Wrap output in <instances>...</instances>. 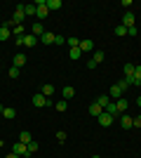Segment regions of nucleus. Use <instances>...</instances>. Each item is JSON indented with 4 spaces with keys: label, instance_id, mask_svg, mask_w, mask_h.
Instances as JSON below:
<instances>
[{
    "label": "nucleus",
    "instance_id": "1",
    "mask_svg": "<svg viewBox=\"0 0 141 158\" xmlns=\"http://www.w3.org/2000/svg\"><path fill=\"white\" fill-rule=\"evenodd\" d=\"M24 19H26V5H17V7H14V14H12V24L21 26Z\"/></svg>",
    "mask_w": 141,
    "mask_h": 158
},
{
    "label": "nucleus",
    "instance_id": "2",
    "mask_svg": "<svg viewBox=\"0 0 141 158\" xmlns=\"http://www.w3.org/2000/svg\"><path fill=\"white\" fill-rule=\"evenodd\" d=\"M33 106H38V109H42V106H52V99H47L42 92L33 94Z\"/></svg>",
    "mask_w": 141,
    "mask_h": 158
},
{
    "label": "nucleus",
    "instance_id": "3",
    "mask_svg": "<svg viewBox=\"0 0 141 158\" xmlns=\"http://www.w3.org/2000/svg\"><path fill=\"white\" fill-rule=\"evenodd\" d=\"M10 35H12V21H5V24L0 26V43L10 40Z\"/></svg>",
    "mask_w": 141,
    "mask_h": 158
},
{
    "label": "nucleus",
    "instance_id": "4",
    "mask_svg": "<svg viewBox=\"0 0 141 158\" xmlns=\"http://www.w3.org/2000/svg\"><path fill=\"white\" fill-rule=\"evenodd\" d=\"M12 151L17 153V156H21V158H31V156H28L26 144H21V142H14V144H12Z\"/></svg>",
    "mask_w": 141,
    "mask_h": 158
},
{
    "label": "nucleus",
    "instance_id": "5",
    "mask_svg": "<svg viewBox=\"0 0 141 158\" xmlns=\"http://www.w3.org/2000/svg\"><path fill=\"white\" fill-rule=\"evenodd\" d=\"M96 120H99V125H101V127H111V125H113V120H115V116H111V113L104 111Z\"/></svg>",
    "mask_w": 141,
    "mask_h": 158
},
{
    "label": "nucleus",
    "instance_id": "6",
    "mask_svg": "<svg viewBox=\"0 0 141 158\" xmlns=\"http://www.w3.org/2000/svg\"><path fill=\"white\" fill-rule=\"evenodd\" d=\"M118 120H120L122 130H129V127H134V118H129L127 113H122V116H118Z\"/></svg>",
    "mask_w": 141,
    "mask_h": 158
},
{
    "label": "nucleus",
    "instance_id": "7",
    "mask_svg": "<svg viewBox=\"0 0 141 158\" xmlns=\"http://www.w3.org/2000/svg\"><path fill=\"white\" fill-rule=\"evenodd\" d=\"M134 12H129V10H127V12H125V17H122V26H127V28H132V26H134Z\"/></svg>",
    "mask_w": 141,
    "mask_h": 158
},
{
    "label": "nucleus",
    "instance_id": "8",
    "mask_svg": "<svg viewBox=\"0 0 141 158\" xmlns=\"http://www.w3.org/2000/svg\"><path fill=\"white\" fill-rule=\"evenodd\" d=\"M122 90H120V85H118V83H115V85H111V90H108V97H113V99H120L122 97Z\"/></svg>",
    "mask_w": 141,
    "mask_h": 158
},
{
    "label": "nucleus",
    "instance_id": "9",
    "mask_svg": "<svg viewBox=\"0 0 141 158\" xmlns=\"http://www.w3.org/2000/svg\"><path fill=\"white\" fill-rule=\"evenodd\" d=\"M115 106H118V113H127V99L125 97H120V99H115Z\"/></svg>",
    "mask_w": 141,
    "mask_h": 158
},
{
    "label": "nucleus",
    "instance_id": "10",
    "mask_svg": "<svg viewBox=\"0 0 141 158\" xmlns=\"http://www.w3.org/2000/svg\"><path fill=\"white\" fill-rule=\"evenodd\" d=\"M33 45H38V38H35L33 33H26L24 35V47H33Z\"/></svg>",
    "mask_w": 141,
    "mask_h": 158
},
{
    "label": "nucleus",
    "instance_id": "11",
    "mask_svg": "<svg viewBox=\"0 0 141 158\" xmlns=\"http://www.w3.org/2000/svg\"><path fill=\"white\" fill-rule=\"evenodd\" d=\"M12 64L17 66V69H21V66L26 64V54H24V52H17V54H14V61H12Z\"/></svg>",
    "mask_w": 141,
    "mask_h": 158
},
{
    "label": "nucleus",
    "instance_id": "12",
    "mask_svg": "<svg viewBox=\"0 0 141 158\" xmlns=\"http://www.w3.org/2000/svg\"><path fill=\"white\" fill-rule=\"evenodd\" d=\"M101 113H104V109H101V106L96 104V102H92V104H89V116H94V118H99Z\"/></svg>",
    "mask_w": 141,
    "mask_h": 158
},
{
    "label": "nucleus",
    "instance_id": "13",
    "mask_svg": "<svg viewBox=\"0 0 141 158\" xmlns=\"http://www.w3.org/2000/svg\"><path fill=\"white\" fill-rule=\"evenodd\" d=\"M80 52H94V43L92 40H80Z\"/></svg>",
    "mask_w": 141,
    "mask_h": 158
},
{
    "label": "nucleus",
    "instance_id": "14",
    "mask_svg": "<svg viewBox=\"0 0 141 158\" xmlns=\"http://www.w3.org/2000/svg\"><path fill=\"white\" fill-rule=\"evenodd\" d=\"M17 142H21V144H31L33 137H31V132H28V130H24V132H19V139H17Z\"/></svg>",
    "mask_w": 141,
    "mask_h": 158
},
{
    "label": "nucleus",
    "instance_id": "15",
    "mask_svg": "<svg viewBox=\"0 0 141 158\" xmlns=\"http://www.w3.org/2000/svg\"><path fill=\"white\" fill-rule=\"evenodd\" d=\"M132 85H141V64H134V78H132Z\"/></svg>",
    "mask_w": 141,
    "mask_h": 158
},
{
    "label": "nucleus",
    "instance_id": "16",
    "mask_svg": "<svg viewBox=\"0 0 141 158\" xmlns=\"http://www.w3.org/2000/svg\"><path fill=\"white\" fill-rule=\"evenodd\" d=\"M40 40L45 43V45H52L54 40H57V35H54V33H49V31H45V33L40 35Z\"/></svg>",
    "mask_w": 141,
    "mask_h": 158
},
{
    "label": "nucleus",
    "instance_id": "17",
    "mask_svg": "<svg viewBox=\"0 0 141 158\" xmlns=\"http://www.w3.org/2000/svg\"><path fill=\"white\" fill-rule=\"evenodd\" d=\"M104 59H106V54L101 52V50H94V52H92V61H94L96 66H99V64H101Z\"/></svg>",
    "mask_w": 141,
    "mask_h": 158
},
{
    "label": "nucleus",
    "instance_id": "18",
    "mask_svg": "<svg viewBox=\"0 0 141 158\" xmlns=\"http://www.w3.org/2000/svg\"><path fill=\"white\" fill-rule=\"evenodd\" d=\"M42 94H45L47 99H52V94H54V85L52 83H45V85H42V90H40Z\"/></svg>",
    "mask_w": 141,
    "mask_h": 158
},
{
    "label": "nucleus",
    "instance_id": "19",
    "mask_svg": "<svg viewBox=\"0 0 141 158\" xmlns=\"http://www.w3.org/2000/svg\"><path fill=\"white\" fill-rule=\"evenodd\" d=\"M125 78H127L129 85H132V78H134V64H125Z\"/></svg>",
    "mask_w": 141,
    "mask_h": 158
},
{
    "label": "nucleus",
    "instance_id": "20",
    "mask_svg": "<svg viewBox=\"0 0 141 158\" xmlns=\"http://www.w3.org/2000/svg\"><path fill=\"white\" fill-rule=\"evenodd\" d=\"M96 104H99L101 109H106V106L111 104V97H108V94H99V97H96Z\"/></svg>",
    "mask_w": 141,
    "mask_h": 158
},
{
    "label": "nucleus",
    "instance_id": "21",
    "mask_svg": "<svg viewBox=\"0 0 141 158\" xmlns=\"http://www.w3.org/2000/svg\"><path fill=\"white\" fill-rule=\"evenodd\" d=\"M61 94H64V99H66V102H68V99H73V97H75V90H73V87H71V85H66V87H64V90H61Z\"/></svg>",
    "mask_w": 141,
    "mask_h": 158
},
{
    "label": "nucleus",
    "instance_id": "22",
    "mask_svg": "<svg viewBox=\"0 0 141 158\" xmlns=\"http://www.w3.org/2000/svg\"><path fill=\"white\" fill-rule=\"evenodd\" d=\"M61 7H64L61 0H47V10H61Z\"/></svg>",
    "mask_w": 141,
    "mask_h": 158
},
{
    "label": "nucleus",
    "instance_id": "23",
    "mask_svg": "<svg viewBox=\"0 0 141 158\" xmlns=\"http://www.w3.org/2000/svg\"><path fill=\"white\" fill-rule=\"evenodd\" d=\"M104 111H106V113H111V116H115V118L120 116V113H118V106H115V102H111V104H108L106 109H104Z\"/></svg>",
    "mask_w": 141,
    "mask_h": 158
},
{
    "label": "nucleus",
    "instance_id": "24",
    "mask_svg": "<svg viewBox=\"0 0 141 158\" xmlns=\"http://www.w3.org/2000/svg\"><path fill=\"white\" fill-rule=\"evenodd\" d=\"M12 21V19H10ZM12 33H14V38H21V35H26L24 33V26H17V24H12Z\"/></svg>",
    "mask_w": 141,
    "mask_h": 158
},
{
    "label": "nucleus",
    "instance_id": "25",
    "mask_svg": "<svg viewBox=\"0 0 141 158\" xmlns=\"http://www.w3.org/2000/svg\"><path fill=\"white\" fill-rule=\"evenodd\" d=\"M42 33H45V26H42L40 21H38V24H33V35H35V38H40Z\"/></svg>",
    "mask_w": 141,
    "mask_h": 158
},
{
    "label": "nucleus",
    "instance_id": "26",
    "mask_svg": "<svg viewBox=\"0 0 141 158\" xmlns=\"http://www.w3.org/2000/svg\"><path fill=\"white\" fill-rule=\"evenodd\" d=\"M26 149H28V156H33V153L38 151V149H40V144H38V142H35V139H33L31 144H26Z\"/></svg>",
    "mask_w": 141,
    "mask_h": 158
},
{
    "label": "nucleus",
    "instance_id": "27",
    "mask_svg": "<svg viewBox=\"0 0 141 158\" xmlns=\"http://www.w3.org/2000/svg\"><path fill=\"white\" fill-rule=\"evenodd\" d=\"M113 33L118 35V38H125V35H127V26H115Z\"/></svg>",
    "mask_w": 141,
    "mask_h": 158
},
{
    "label": "nucleus",
    "instance_id": "28",
    "mask_svg": "<svg viewBox=\"0 0 141 158\" xmlns=\"http://www.w3.org/2000/svg\"><path fill=\"white\" fill-rule=\"evenodd\" d=\"M54 109H57L59 113H64V111L68 109V102H66V99H64V102H57V104H54Z\"/></svg>",
    "mask_w": 141,
    "mask_h": 158
},
{
    "label": "nucleus",
    "instance_id": "29",
    "mask_svg": "<svg viewBox=\"0 0 141 158\" xmlns=\"http://www.w3.org/2000/svg\"><path fill=\"white\" fill-rule=\"evenodd\" d=\"M2 116H5V118H10V120H12L14 116H17V111H14L12 106H5V111H2Z\"/></svg>",
    "mask_w": 141,
    "mask_h": 158
},
{
    "label": "nucleus",
    "instance_id": "30",
    "mask_svg": "<svg viewBox=\"0 0 141 158\" xmlns=\"http://www.w3.org/2000/svg\"><path fill=\"white\" fill-rule=\"evenodd\" d=\"M82 52H80V47H71V59H80Z\"/></svg>",
    "mask_w": 141,
    "mask_h": 158
},
{
    "label": "nucleus",
    "instance_id": "31",
    "mask_svg": "<svg viewBox=\"0 0 141 158\" xmlns=\"http://www.w3.org/2000/svg\"><path fill=\"white\" fill-rule=\"evenodd\" d=\"M10 78H19V73H21V69H17V66H12V69H10Z\"/></svg>",
    "mask_w": 141,
    "mask_h": 158
},
{
    "label": "nucleus",
    "instance_id": "32",
    "mask_svg": "<svg viewBox=\"0 0 141 158\" xmlns=\"http://www.w3.org/2000/svg\"><path fill=\"white\" fill-rule=\"evenodd\" d=\"M66 43H68V45H71V47H78V45H80V40L75 38V35H71V38H66Z\"/></svg>",
    "mask_w": 141,
    "mask_h": 158
},
{
    "label": "nucleus",
    "instance_id": "33",
    "mask_svg": "<svg viewBox=\"0 0 141 158\" xmlns=\"http://www.w3.org/2000/svg\"><path fill=\"white\" fill-rule=\"evenodd\" d=\"M26 17H35V2L33 5H26Z\"/></svg>",
    "mask_w": 141,
    "mask_h": 158
},
{
    "label": "nucleus",
    "instance_id": "34",
    "mask_svg": "<svg viewBox=\"0 0 141 158\" xmlns=\"http://www.w3.org/2000/svg\"><path fill=\"white\" fill-rule=\"evenodd\" d=\"M57 142H61V144L66 142V132H64V130H59V132H57Z\"/></svg>",
    "mask_w": 141,
    "mask_h": 158
},
{
    "label": "nucleus",
    "instance_id": "35",
    "mask_svg": "<svg viewBox=\"0 0 141 158\" xmlns=\"http://www.w3.org/2000/svg\"><path fill=\"white\" fill-rule=\"evenodd\" d=\"M118 85H120V90H122V92H125V90H127V87H129V80H127V78H122L120 83H118Z\"/></svg>",
    "mask_w": 141,
    "mask_h": 158
},
{
    "label": "nucleus",
    "instance_id": "36",
    "mask_svg": "<svg viewBox=\"0 0 141 158\" xmlns=\"http://www.w3.org/2000/svg\"><path fill=\"white\" fill-rule=\"evenodd\" d=\"M54 43H57V45H64V43H66V38H64V35H57V40H54Z\"/></svg>",
    "mask_w": 141,
    "mask_h": 158
},
{
    "label": "nucleus",
    "instance_id": "37",
    "mask_svg": "<svg viewBox=\"0 0 141 158\" xmlns=\"http://www.w3.org/2000/svg\"><path fill=\"white\" fill-rule=\"evenodd\" d=\"M134 127H141V116H136V118H134Z\"/></svg>",
    "mask_w": 141,
    "mask_h": 158
},
{
    "label": "nucleus",
    "instance_id": "38",
    "mask_svg": "<svg viewBox=\"0 0 141 158\" xmlns=\"http://www.w3.org/2000/svg\"><path fill=\"white\" fill-rule=\"evenodd\" d=\"M5 158H21V156H17V153H14V151H10V153H7V156Z\"/></svg>",
    "mask_w": 141,
    "mask_h": 158
},
{
    "label": "nucleus",
    "instance_id": "39",
    "mask_svg": "<svg viewBox=\"0 0 141 158\" xmlns=\"http://www.w3.org/2000/svg\"><path fill=\"white\" fill-rule=\"evenodd\" d=\"M136 104H139V109H141V97H139V99H136Z\"/></svg>",
    "mask_w": 141,
    "mask_h": 158
},
{
    "label": "nucleus",
    "instance_id": "40",
    "mask_svg": "<svg viewBox=\"0 0 141 158\" xmlns=\"http://www.w3.org/2000/svg\"><path fill=\"white\" fill-rule=\"evenodd\" d=\"M2 111H5V106H2V104H0V113H2Z\"/></svg>",
    "mask_w": 141,
    "mask_h": 158
},
{
    "label": "nucleus",
    "instance_id": "41",
    "mask_svg": "<svg viewBox=\"0 0 141 158\" xmlns=\"http://www.w3.org/2000/svg\"><path fill=\"white\" fill-rule=\"evenodd\" d=\"M92 158H101V156H92Z\"/></svg>",
    "mask_w": 141,
    "mask_h": 158
},
{
    "label": "nucleus",
    "instance_id": "42",
    "mask_svg": "<svg viewBox=\"0 0 141 158\" xmlns=\"http://www.w3.org/2000/svg\"><path fill=\"white\" fill-rule=\"evenodd\" d=\"M0 146H2V139H0Z\"/></svg>",
    "mask_w": 141,
    "mask_h": 158
}]
</instances>
